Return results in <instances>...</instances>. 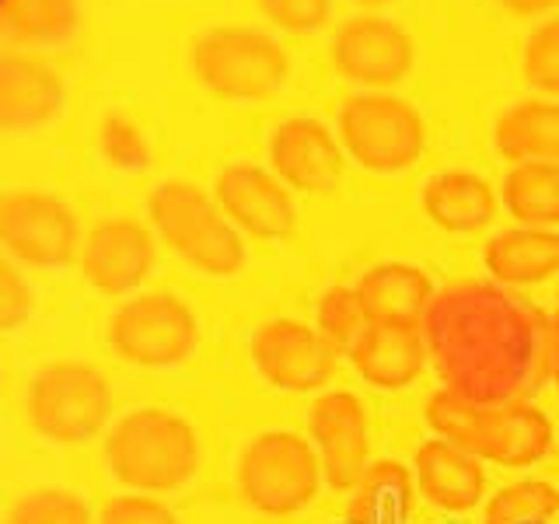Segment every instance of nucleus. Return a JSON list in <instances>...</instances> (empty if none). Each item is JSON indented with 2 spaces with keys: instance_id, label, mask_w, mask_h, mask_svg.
<instances>
[{
  "instance_id": "ddd939ff",
  "label": "nucleus",
  "mask_w": 559,
  "mask_h": 524,
  "mask_svg": "<svg viewBox=\"0 0 559 524\" xmlns=\"http://www.w3.org/2000/svg\"><path fill=\"white\" fill-rule=\"evenodd\" d=\"M332 63L343 81H354L367 92H384L409 78L416 63V43L392 17L357 14L340 25L336 39H332Z\"/></svg>"
},
{
  "instance_id": "4be33fe9",
  "label": "nucleus",
  "mask_w": 559,
  "mask_h": 524,
  "mask_svg": "<svg viewBox=\"0 0 559 524\" xmlns=\"http://www.w3.org/2000/svg\"><path fill=\"white\" fill-rule=\"evenodd\" d=\"M81 28V0H0V39L28 52H57Z\"/></svg>"
},
{
  "instance_id": "e433bc0d",
  "label": "nucleus",
  "mask_w": 559,
  "mask_h": 524,
  "mask_svg": "<svg viewBox=\"0 0 559 524\" xmlns=\"http://www.w3.org/2000/svg\"><path fill=\"white\" fill-rule=\"evenodd\" d=\"M552 381H556V389H559V354H556V360H552Z\"/></svg>"
},
{
  "instance_id": "423d86ee",
  "label": "nucleus",
  "mask_w": 559,
  "mask_h": 524,
  "mask_svg": "<svg viewBox=\"0 0 559 524\" xmlns=\"http://www.w3.org/2000/svg\"><path fill=\"white\" fill-rule=\"evenodd\" d=\"M105 346L122 364L140 367V371H165L197 354L200 319L179 294L140 290L112 308L105 322Z\"/></svg>"
},
{
  "instance_id": "f257e3e1",
  "label": "nucleus",
  "mask_w": 559,
  "mask_h": 524,
  "mask_svg": "<svg viewBox=\"0 0 559 524\" xmlns=\"http://www.w3.org/2000/svg\"><path fill=\"white\" fill-rule=\"evenodd\" d=\"M203 444L186 416L165 406H136L102 437V465L122 493L165 497L197 479Z\"/></svg>"
},
{
  "instance_id": "6e6552de",
  "label": "nucleus",
  "mask_w": 559,
  "mask_h": 524,
  "mask_svg": "<svg viewBox=\"0 0 559 524\" xmlns=\"http://www.w3.org/2000/svg\"><path fill=\"white\" fill-rule=\"evenodd\" d=\"M340 144L367 171H406L427 151V122L406 98L360 92L340 109Z\"/></svg>"
},
{
  "instance_id": "6ab92c4d",
  "label": "nucleus",
  "mask_w": 559,
  "mask_h": 524,
  "mask_svg": "<svg viewBox=\"0 0 559 524\" xmlns=\"http://www.w3.org/2000/svg\"><path fill=\"white\" fill-rule=\"evenodd\" d=\"M346 357L354 360L357 374L378 389H409L427 371V340L419 329L367 325Z\"/></svg>"
},
{
  "instance_id": "2f4dec72",
  "label": "nucleus",
  "mask_w": 559,
  "mask_h": 524,
  "mask_svg": "<svg viewBox=\"0 0 559 524\" xmlns=\"http://www.w3.org/2000/svg\"><path fill=\"white\" fill-rule=\"evenodd\" d=\"M95 524H182V517L162 497L119 493L98 507Z\"/></svg>"
},
{
  "instance_id": "f3484780",
  "label": "nucleus",
  "mask_w": 559,
  "mask_h": 524,
  "mask_svg": "<svg viewBox=\"0 0 559 524\" xmlns=\"http://www.w3.org/2000/svg\"><path fill=\"white\" fill-rule=\"evenodd\" d=\"M354 290L371 325L419 329L433 305L430 276L413 262H381L360 276Z\"/></svg>"
},
{
  "instance_id": "1a4fd4ad",
  "label": "nucleus",
  "mask_w": 559,
  "mask_h": 524,
  "mask_svg": "<svg viewBox=\"0 0 559 524\" xmlns=\"http://www.w3.org/2000/svg\"><path fill=\"white\" fill-rule=\"evenodd\" d=\"M81 221L60 192L4 189L0 192V252L17 266L67 270L78 266Z\"/></svg>"
},
{
  "instance_id": "f03ea898",
  "label": "nucleus",
  "mask_w": 559,
  "mask_h": 524,
  "mask_svg": "<svg viewBox=\"0 0 559 524\" xmlns=\"http://www.w3.org/2000/svg\"><path fill=\"white\" fill-rule=\"evenodd\" d=\"M22 419L49 448L92 444L116 419L112 378L87 357L43 360L22 389Z\"/></svg>"
},
{
  "instance_id": "2eb2a0df",
  "label": "nucleus",
  "mask_w": 559,
  "mask_h": 524,
  "mask_svg": "<svg viewBox=\"0 0 559 524\" xmlns=\"http://www.w3.org/2000/svg\"><path fill=\"white\" fill-rule=\"evenodd\" d=\"M308 433L322 462V479L346 493L367 472V413L354 392H325L308 409Z\"/></svg>"
},
{
  "instance_id": "dca6fc26",
  "label": "nucleus",
  "mask_w": 559,
  "mask_h": 524,
  "mask_svg": "<svg viewBox=\"0 0 559 524\" xmlns=\"http://www.w3.org/2000/svg\"><path fill=\"white\" fill-rule=\"evenodd\" d=\"M273 175L297 192H329L343 179V144L325 122L294 116L284 119L270 136Z\"/></svg>"
},
{
  "instance_id": "473e14b6",
  "label": "nucleus",
  "mask_w": 559,
  "mask_h": 524,
  "mask_svg": "<svg viewBox=\"0 0 559 524\" xmlns=\"http://www.w3.org/2000/svg\"><path fill=\"white\" fill-rule=\"evenodd\" d=\"M262 17L287 32H311L329 22L332 0H255Z\"/></svg>"
},
{
  "instance_id": "f8f14e48",
  "label": "nucleus",
  "mask_w": 559,
  "mask_h": 524,
  "mask_svg": "<svg viewBox=\"0 0 559 524\" xmlns=\"http://www.w3.org/2000/svg\"><path fill=\"white\" fill-rule=\"evenodd\" d=\"M252 364L273 389L319 392L336 374L340 349L305 322L273 319L252 332Z\"/></svg>"
},
{
  "instance_id": "412c9836",
  "label": "nucleus",
  "mask_w": 559,
  "mask_h": 524,
  "mask_svg": "<svg viewBox=\"0 0 559 524\" xmlns=\"http://www.w3.org/2000/svg\"><path fill=\"white\" fill-rule=\"evenodd\" d=\"M424 214L451 235H472L497 217V192L476 171H441L424 186Z\"/></svg>"
},
{
  "instance_id": "9d476101",
  "label": "nucleus",
  "mask_w": 559,
  "mask_h": 524,
  "mask_svg": "<svg viewBox=\"0 0 559 524\" xmlns=\"http://www.w3.org/2000/svg\"><path fill=\"white\" fill-rule=\"evenodd\" d=\"M157 262L154 227L130 214L98 217L81 238V279L102 297H133L144 290Z\"/></svg>"
},
{
  "instance_id": "a211bd4d",
  "label": "nucleus",
  "mask_w": 559,
  "mask_h": 524,
  "mask_svg": "<svg viewBox=\"0 0 559 524\" xmlns=\"http://www.w3.org/2000/svg\"><path fill=\"white\" fill-rule=\"evenodd\" d=\"M416 486L433 507L451 514L472 511L486 493V472L476 454L462 451L459 444L433 437L416 451Z\"/></svg>"
},
{
  "instance_id": "393cba45",
  "label": "nucleus",
  "mask_w": 559,
  "mask_h": 524,
  "mask_svg": "<svg viewBox=\"0 0 559 524\" xmlns=\"http://www.w3.org/2000/svg\"><path fill=\"white\" fill-rule=\"evenodd\" d=\"M500 196L507 214L524 227L559 224V165L524 162L503 175Z\"/></svg>"
},
{
  "instance_id": "cd10ccee",
  "label": "nucleus",
  "mask_w": 559,
  "mask_h": 524,
  "mask_svg": "<svg viewBox=\"0 0 559 524\" xmlns=\"http://www.w3.org/2000/svg\"><path fill=\"white\" fill-rule=\"evenodd\" d=\"M95 151L109 168L116 171H140L151 162L147 133L136 127L130 116L105 112L95 127Z\"/></svg>"
},
{
  "instance_id": "7ed1b4c3",
  "label": "nucleus",
  "mask_w": 559,
  "mask_h": 524,
  "mask_svg": "<svg viewBox=\"0 0 559 524\" xmlns=\"http://www.w3.org/2000/svg\"><path fill=\"white\" fill-rule=\"evenodd\" d=\"M427 424L437 437L476 454L479 462L524 468L546 458L552 448V424L532 402H497L483 406L454 389L433 392L427 402Z\"/></svg>"
},
{
  "instance_id": "f704fd0d",
  "label": "nucleus",
  "mask_w": 559,
  "mask_h": 524,
  "mask_svg": "<svg viewBox=\"0 0 559 524\" xmlns=\"http://www.w3.org/2000/svg\"><path fill=\"white\" fill-rule=\"evenodd\" d=\"M549 332H552V346H556V354H559V314H556V319H552Z\"/></svg>"
},
{
  "instance_id": "72a5a7b5",
  "label": "nucleus",
  "mask_w": 559,
  "mask_h": 524,
  "mask_svg": "<svg viewBox=\"0 0 559 524\" xmlns=\"http://www.w3.org/2000/svg\"><path fill=\"white\" fill-rule=\"evenodd\" d=\"M497 4L514 17H538V14L556 11L559 0H497Z\"/></svg>"
},
{
  "instance_id": "5701e85b",
  "label": "nucleus",
  "mask_w": 559,
  "mask_h": 524,
  "mask_svg": "<svg viewBox=\"0 0 559 524\" xmlns=\"http://www.w3.org/2000/svg\"><path fill=\"white\" fill-rule=\"evenodd\" d=\"M497 151L514 165H559V102L524 98L497 119Z\"/></svg>"
},
{
  "instance_id": "c85d7f7f",
  "label": "nucleus",
  "mask_w": 559,
  "mask_h": 524,
  "mask_svg": "<svg viewBox=\"0 0 559 524\" xmlns=\"http://www.w3.org/2000/svg\"><path fill=\"white\" fill-rule=\"evenodd\" d=\"M371 325L367 314L360 308V297L354 287H329L319 301V329L322 336L340 349V354H349L357 346V340L364 336V329Z\"/></svg>"
},
{
  "instance_id": "4468645a",
  "label": "nucleus",
  "mask_w": 559,
  "mask_h": 524,
  "mask_svg": "<svg viewBox=\"0 0 559 524\" xmlns=\"http://www.w3.org/2000/svg\"><path fill=\"white\" fill-rule=\"evenodd\" d=\"M214 200L241 235L262 241L287 238L297 224L290 189L273 171L252 162H235L221 168L214 179Z\"/></svg>"
},
{
  "instance_id": "aec40b11",
  "label": "nucleus",
  "mask_w": 559,
  "mask_h": 524,
  "mask_svg": "<svg viewBox=\"0 0 559 524\" xmlns=\"http://www.w3.org/2000/svg\"><path fill=\"white\" fill-rule=\"evenodd\" d=\"M486 273L511 287L542 284L559 273V231L552 227H511L486 241Z\"/></svg>"
},
{
  "instance_id": "bb28decb",
  "label": "nucleus",
  "mask_w": 559,
  "mask_h": 524,
  "mask_svg": "<svg viewBox=\"0 0 559 524\" xmlns=\"http://www.w3.org/2000/svg\"><path fill=\"white\" fill-rule=\"evenodd\" d=\"M559 514V489L546 479H518L489 497L483 524H549Z\"/></svg>"
},
{
  "instance_id": "b1692460",
  "label": "nucleus",
  "mask_w": 559,
  "mask_h": 524,
  "mask_svg": "<svg viewBox=\"0 0 559 524\" xmlns=\"http://www.w3.org/2000/svg\"><path fill=\"white\" fill-rule=\"evenodd\" d=\"M413 476L406 465L392 458L371 462L357 483V497L349 503V524H406L413 511Z\"/></svg>"
},
{
  "instance_id": "9b49d317",
  "label": "nucleus",
  "mask_w": 559,
  "mask_h": 524,
  "mask_svg": "<svg viewBox=\"0 0 559 524\" xmlns=\"http://www.w3.org/2000/svg\"><path fill=\"white\" fill-rule=\"evenodd\" d=\"M63 70L43 52L0 46V136H28L60 119Z\"/></svg>"
},
{
  "instance_id": "20e7f679",
  "label": "nucleus",
  "mask_w": 559,
  "mask_h": 524,
  "mask_svg": "<svg viewBox=\"0 0 559 524\" xmlns=\"http://www.w3.org/2000/svg\"><path fill=\"white\" fill-rule=\"evenodd\" d=\"M147 224L175 255L206 276H238L249 262L245 235L227 221L214 192L189 179H165L151 189Z\"/></svg>"
},
{
  "instance_id": "c9c22d12",
  "label": "nucleus",
  "mask_w": 559,
  "mask_h": 524,
  "mask_svg": "<svg viewBox=\"0 0 559 524\" xmlns=\"http://www.w3.org/2000/svg\"><path fill=\"white\" fill-rule=\"evenodd\" d=\"M357 4H364V8H384V4H392V0H357Z\"/></svg>"
},
{
  "instance_id": "a878e982",
  "label": "nucleus",
  "mask_w": 559,
  "mask_h": 524,
  "mask_svg": "<svg viewBox=\"0 0 559 524\" xmlns=\"http://www.w3.org/2000/svg\"><path fill=\"white\" fill-rule=\"evenodd\" d=\"M95 514L78 489L32 486L4 507L0 524H95Z\"/></svg>"
},
{
  "instance_id": "0eeeda50",
  "label": "nucleus",
  "mask_w": 559,
  "mask_h": 524,
  "mask_svg": "<svg viewBox=\"0 0 559 524\" xmlns=\"http://www.w3.org/2000/svg\"><path fill=\"white\" fill-rule=\"evenodd\" d=\"M322 483L319 451L294 430H262L238 458V489L259 514L287 517L305 511Z\"/></svg>"
},
{
  "instance_id": "39448f33",
  "label": "nucleus",
  "mask_w": 559,
  "mask_h": 524,
  "mask_svg": "<svg viewBox=\"0 0 559 524\" xmlns=\"http://www.w3.org/2000/svg\"><path fill=\"white\" fill-rule=\"evenodd\" d=\"M192 78L221 102H255L287 81L290 60L273 35L249 25H214L189 49Z\"/></svg>"
},
{
  "instance_id": "7c9ffc66",
  "label": "nucleus",
  "mask_w": 559,
  "mask_h": 524,
  "mask_svg": "<svg viewBox=\"0 0 559 524\" xmlns=\"http://www.w3.org/2000/svg\"><path fill=\"white\" fill-rule=\"evenodd\" d=\"M35 314V290L22 266L0 252V336L4 332H17L32 322Z\"/></svg>"
},
{
  "instance_id": "c756f323",
  "label": "nucleus",
  "mask_w": 559,
  "mask_h": 524,
  "mask_svg": "<svg viewBox=\"0 0 559 524\" xmlns=\"http://www.w3.org/2000/svg\"><path fill=\"white\" fill-rule=\"evenodd\" d=\"M521 70L542 95L559 98V14L546 17V22L528 32L521 52Z\"/></svg>"
}]
</instances>
